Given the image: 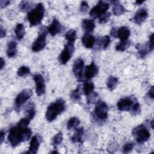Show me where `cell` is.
Masks as SVG:
<instances>
[{
  "instance_id": "obj_1",
  "label": "cell",
  "mask_w": 154,
  "mask_h": 154,
  "mask_svg": "<svg viewBox=\"0 0 154 154\" xmlns=\"http://www.w3.org/2000/svg\"><path fill=\"white\" fill-rule=\"evenodd\" d=\"M32 134L30 128L16 125L13 126L9 131L8 140L13 147L18 146L20 143L29 139Z\"/></svg>"
},
{
  "instance_id": "obj_2",
  "label": "cell",
  "mask_w": 154,
  "mask_h": 154,
  "mask_svg": "<svg viewBox=\"0 0 154 154\" xmlns=\"http://www.w3.org/2000/svg\"><path fill=\"white\" fill-rule=\"evenodd\" d=\"M66 109V103L63 99H59L52 102L47 108L46 118L48 122H52Z\"/></svg>"
},
{
  "instance_id": "obj_3",
  "label": "cell",
  "mask_w": 154,
  "mask_h": 154,
  "mask_svg": "<svg viewBox=\"0 0 154 154\" xmlns=\"http://www.w3.org/2000/svg\"><path fill=\"white\" fill-rule=\"evenodd\" d=\"M44 14L45 8L42 3L38 4L34 9L29 11L27 18L31 26H36L39 24L44 17Z\"/></svg>"
},
{
  "instance_id": "obj_4",
  "label": "cell",
  "mask_w": 154,
  "mask_h": 154,
  "mask_svg": "<svg viewBox=\"0 0 154 154\" xmlns=\"http://www.w3.org/2000/svg\"><path fill=\"white\" fill-rule=\"evenodd\" d=\"M132 135L135 141L139 144H143L150 138V134L148 129L144 125H140L132 130Z\"/></svg>"
},
{
  "instance_id": "obj_5",
  "label": "cell",
  "mask_w": 154,
  "mask_h": 154,
  "mask_svg": "<svg viewBox=\"0 0 154 154\" xmlns=\"http://www.w3.org/2000/svg\"><path fill=\"white\" fill-rule=\"evenodd\" d=\"M47 31L45 27L40 28L38 32V37L35 41L33 43L32 46V50L34 52H38L42 51L46 46Z\"/></svg>"
},
{
  "instance_id": "obj_6",
  "label": "cell",
  "mask_w": 154,
  "mask_h": 154,
  "mask_svg": "<svg viewBox=\"0 0 154 154\" xmlns=\"http://www.w3.org/2000/svg\"><path fill=\"white\" fill-rule=\"evenodd\" d=\"M32 91L30 89L26 88L22 90L16 96L14 100L15 109L19 111L22 105L26 102V101L30 98L32 95Z\"/></svg>"
},
{
  "instance_id": "obj_7",
  "label": "cell",
  "mask_w": 154,
  "mask_h": 154,
  "mask_svg": "<svg viewBox=\"0 0 154 154\" xmlns=\"http://www.w3.org/2000/svg\"><path fill=\"white\" fill-rule=\"evenodd\" d=\"M136 102L137 101L133 96L123 97L118 101L117 104V108L119 110L122 111H130Z\"/></svg>"
},
{
  "instance_id": "obj_8",
  "label": "cell",
  "mask_w": 154,
  "mask_h": 154,
  "mask_svg": "<svg viewBox=\"0 0 154 154\" xmlns=\"http://www.w3.org/2000/svg\"><path fill=\"white\" fill-rule=\"evenodd\" d=\"M74 49L73 43L67 42L65 45L63 51L61 52L59 56V61L61 64H66L69 61L73 55Z\"/></svg>"
},
{
  "instance_id": "obj_9",
  "label": "cell",
  "mask_w": 154,
  "mask_h": 154,
  "mask_svg": "<svg viewBox=\"0 0 154 154\" xmlns=\"http://www.w3.org/2000/svg\"><path fill=\"white\" fill-rule=\"evenodd\" d=\"M109 4L106 2L100 1L90 11V15L93 18L99 17L102 14L105 13L109 8Z\"/></svg>"
},
{
  "instance_id": "obj_10",
  "label": "cell",
  "mask_w": 154,
  "mask_h": 154,
  "mask_svg": "<svg viewBox=\"0 0 154 154\" xmlns=\"http://www.w3.org/2000/svg\"><path fill=\"white\" fill-rule=\"evenodd\" d=\"M108 107L107 104L102 101L97 103L94 109V114L97 118L100 120H105L108 117Z\"/></svg>"
},
{
  "instance_id": "obj_11",
  "label": "cell",
  "mask_w": 154,
  "mask_h": 154,
  "mask_svg": "<svg viewBox=\"0 0 154 154\" xmlns=\"http://www.w3.org/2000/svg\"><path fill=\"white\" fill-rule=\"evenodd\" d=\"M34 80L35 83V91L37 96H40L45 93L46 85L43 77L40 74L34 76Z\"/></svg>"
},
{
  "instance_id": "obj_12",
  "label": "cell",
  "mask_w": 154,
  "mask_h": 154,
  "mask_svg": "<svg viewBox=\"0 0 154 154\" xmlns=\"http://www.w3.org/2000/svg\"><path fill=\"white\" fill-rule=\"evenodd\" d=\"M84 66V62L82 58L76 59L73 66V72L75 77L78 80L82 79V72Z\"/></svg>"
},
{
  "instance_id": "obj_13",
  "label": "cell",
  "mask_w": 154,
  "mask_h": 154,
  "mask_svg": "<svg viewBox=\"0 0 154 154\" xmlns=\"http://www.w3.org/2000/svg\"><path fill=\"white\" fill-rule=\"evenodd\" d=\"M41 141H42V137L39 135L37 134L35 136H34L31 138L30 141L28 153H36L38 151Z\"/></svg>"
},
{
  "instance_id": "obj_14",
  "label": "cell",
  "mask_w": 154,
  "mask_h": 154,
  "mask_svg": "<svg viewBox=\"0 0 154 154\" xmlns=\"http://www.w3.org/2000/svg\"><path fill=\"white\" fill-rule=\"evenodd\" d=\"M98 72V67L94 64V62H91V63L87 66L85 67L84 70V75L85 78L87 79H90L93 77H94Z\"/></svg>"
},
{
  "instance_id": "obj_15",
  "label": "cell",
  "mask_w": 154,
  "mask_h": 154,
  "mask_svg": "<svg viewBox=\"0 0 154 154\" xmlns=\"http://www.w3.org/2000/svg\"><path fill=\"white\" fill-rule=\"evenodd\" d=\"M148 16V13L146 9L141 8L138 10L134 16V21L138 25L141 24L143 22L145 21Z\"/></svg>"
},
{
  "instance_id": "obj_16",
  "label": "cell",
  "mask_w": 154,
  "mask_h": 154,
  "mask_svg": "<svg viewBox=\"0 0 154 154\" xmlns=\"http://www.w3.org/2000/svg\"><path fill=\"white\" fill-rule=\"evenodd\" d=\"M48 29L51 35L55 36L61 32L62 29V26L57 19H54Z\"/></svg>"
},
{
  "instance_id": "obj_17",
  "label": "cell",
  "mask_w": 154,
  "mask_h": 154,
  "mask_svg": "<svg viewBox=\"0 0 154 154\" xmlns=\"http://www.w3.org/2000/svg\"><path fill=\"white\" fill-rule=\"evenodd\" d=\"M82 43L86 48H91L95 43V38L93 35L86 33L82 37Z\"/></svg>"
},
{
  "instance_id": "obj_18",
  "label": "cell",
  "mask_w": 154,
  "mask_h": 154,
  "mask_svg": "<svg viewBox=\"0 0 154 154\" xmlns=\"http://www.w3.org/2000/svg\"><path fill=\"white\" fill-rule=\"evenodd\" d=\"M130 33V30L127 26H122L117 31V37H119L121 41L128 40Z\"/></svg>"
},
{
  "instance_id": "obj_19",
  "label": "cell",
  "mask_w": 154,
  "mask_h": 154,
  "mask_svg": "<svg viewBox=\"0 0 154 154\" xmlns=\"http://www.w3.org/2000/svg\"><path fill=\"white\" fill-rule=\"evenodd\" d=\"M82 27L87 33L91 32L95 28V23L91 19H85L82 22Z\"/></svg>"
},
{
  "instance_id": "obj_20",
  "label": "cell",
  "mask_w": 154,
  "mask_h": 154,
  "mask_svg": "<svg viewBox=\"0 0 154 154\" xmlns=\"http://www.w3.org/2000/svg\"><path fill=\"white\" fill-rule=\"evenodd\" d=\"M17 52V43L14 40H11L8 43L7 49V55L8 57L11 58L15 56Z\"/></svg>"
},
{
  "instance_id": "obj_21",
  "label": "cell",
  "mask_w": 154,
  "mask_h": 154,
  "mask_svg": "<svg viewBox=\"0 0 154 154\" xmlns=\"http://www.w3.org/2000/svg\"><path fill=\"white\" fill-rule=\"evenodd\" d=\"M14 32L17 39L19 40H22L25 33V30L23 25L22 23L17 24L14 29Z\"/></svg>"
},
{
  "instance_id": "obj_22",
  "label": "cell",
  "mask_w": 154,
  "mask_h": 154,
  "mask_svg": "<svg viewBox=\"0 0 154 154\" xmlns=\"http://www.w3.org/2000/svg\"><path fill=\"white\" fill-rule=\"evenodd\" d=\"M94 89V85L92 82L86 81L83 85V91L86 96L90 95Z\"/></svg>"
},
{
  "instance_id": "obj_23",
  "label": "cell",
  "mask_w": 154,
  "mask_h": 154,
  "mask_svg": "<svg viewBox=\"0 0 154 154\" xmlns=\"http://www.w3.org/2000/svg\"><path fill=\"white\" fill-rule=\"evenodd\" d=\"M137 49L138 50V54L141 57H144L148 53L149 51L148 45L147 44H138L137 46Z\"/></svg>"
},
{
  "instance_id": "obj_24",
  "label": "cell",
  "mask_w": 154,
  "mask_h": 154,
  "mask_svg": "<svg viewBox=\"0 0 154 154\" xmlns=\"http://www.w3.org/2000/svg\"><path fill=\"white\" fill-rule=\"evenodd\" d=\"M84 133V129L82 128L76 129V132L71 138V140L73 143L79 142L81 143L82 141V136Z\"/></svg>"
},
{
  "instance_id": "obj_25",
  "label": "cell",
  "mask_w": 154,
  "mask_h": 154,
  "mask_svg": "<svg viewBox=\"0 0 154 154\" xmlns=\"http://www.w3.org/2000/svg\"><path fill=\"white\" fill-rule=\"evenodd\" d=\"M80 124V120L77 117H72L67 122V129L70 130L76 129Z\"/></svg>"
},
{
  "instance_id": "obj_26",
  "label": "cell",
  "mask_w": 154,
  "mask_h": 154,
  "mask_svg": "<svg viewBox=\"0 0 154 154\" xmlns=\"http://www.w3.org/2000/svg\"><path fill=\"white\" fill-rule=\"evenodd\" d=\"M117 83H118V79L115 76H110L107 79L106 85H107V87L109 88V90L112 91L116 88Z\"/></svg>"
},
{
  "instance_id": "obj_27",
  "label": "cell",
  "mask_w": 154,
  "mask_h": 154,
  "mask_svg": "<svg viewBox=\"0 0 154 154\" xmlns=\"http://www.w3.org/2000/svg\"><path fill=\"white\" fill-rule=\"evenodd\" d=\"M110 42V37L108 35H104L99 40L98 45L100 48L106 49L109 45Z\"/></svg>"
},
{
  "instance_id": "obj_28",
  "label": "cell",
  "mask_w": 154,
  "mask_h": 154,
  "mask_svg": "<svg viewBox=\"0 0 154 154\" xmlns=\"http://www.w3.org/2000/svg\"><path fill=\"white\" fill-rule=\"evenodd\" d=\"M76 31L74 29H70L69 30L65 35L66 39L68 41L69 43H73L75 40L76 39Z\"/></svg>"
},
{
  "instance_id": "obj_29",
  "label": "cell",
  "mask_w": 154,
  "mask_h": 154,
  "mask_svg": "<svg viewBox=\"0 0 154 154\" xmlns=\"http://www.w3.org/2000/svg\"><path fill=\"white\" fill-rule=\"evenodd\" d=\"M26 116H27L26 117H28L31 120L34 118L35 114L34 103H30L29 104H28L27 105V107L26 109Z\"/></svg>"
},
{
  "instance_id": "obj_30",
  "label": "cell",
  "mask_w": 154,
  "mask_h": 154,
  "mask_svg": "<svg viewBox=\"0 0 154 154\" xmlns=\"http://www.w3.org/2000/svg\"><path fill=\"white\" fill-rule=\"evenodd\" d=\"M63 137L61 132H59L54 135V137L52 139V145L56 147L59 144H60L63 141Z\"/></svg>"
},
{
  "instance_id": "obj_31",
  "label": "cell",
  "mask_w": 154,
  "mask_h": 154,
  "mask_svg": "<svg viewBox=\"0 0 154 154\" xmlns=\"http://www.w3.org/2000/svg\"><path fill=\"white\" fill-rule=\"evenodd\" d=\"M125 9L122 5L118 4V2L114 4V7L112 8V12L114 15H116V16L121 15L125 12Z\"/></svg>"
},
{
  "instance_id": "obj_32",
  "label": "cell",
  "mask_w": 154,
  "mask_h": 154,
  "mask_svg": "<svg viewBox=\"0 0 154 154\" xmlns=\"http://www.w3.org/2000/svg\"><path fill=\"white\" fill-rule=\"evenodd\" d=\"M130 45V41L125 40L121 41L116 47V49L117 51H124L126 49H127Z\"/></svg>"
},
{
  "instance_id": "obj_33",
  "label": "cell",
  "mask_w": 154,
  "mask_h": 154,
  "mask_svg": "<svg viewBox=\"0 0 154 154\" xmlns=\"http://www.w3.org/2000/svg\"><path fill=\"white\" fill-rule=\"evenodd\" d=\"M70 97L72 99L75 101L79 100L81 99V91H80V86H78V87L72 91L70 94Z\"/></svg>"
},
{
  "instance_id": "obj_34",
  "label": "cell",
  "mask_w": 154,
  "mask_h": 154,
  "mask_svg": "<svg viewBox=\"0 0 154 154\" xmlns=\"http://www.w3.org/2000/svg\"><path fill=\"white\" fill-rule=\"evenodd\" d=\"M30 73V69L27 66H21L18 70H17V75L19 76H26L27 75L29 74Z\"/></svg>"
},
{
  "instance_id": "obj_35",
  "label": "cell",
  "mask_w": 154,
  "mask_h": 154,
  "mask_svg": "<svg viewBox=\"0 0 154 154\" xmlns=\"http://www.w3.org/2000/svg\"><path fill=\"white\" fill-rule=\"evenodd\" d=\"M31 6H32V4H31V2L26 1H21V2L19 4L20 9L23 12H25V11H28L29 9H30Z\"/></svg>"
},
{
  "instance_id": "obj_36",
  "label": "cell",
  "mask_w": 154,
  "mask_h": 154,
  "mask_svg": "<svg viewBox=\"0 0 154 154\" xmlns=\"http://www.w3.org/2000/svg\"><path fill=\"white\" fill-rule=\"evenodd\" d=\"M111 16V14L109 12H106L105 13L102 14L99 17V22L100 23H105L108 20Z\"/></svg>"
},
{
  "instance_id": "obj_37",
  "label": "cell",
  "mask_w": 154,
  "mask_h": 154,
  "mask_svg": "<svg viewBox=\"0 0 154 154\" xmlns=\"http://www.w3.org/2000/svg\"><path fill=\"white\" fill-rule=\"evenodd\" d=\"M134 147V144L132 143H128L124 145L123 147V152L125 153H129L131 152Z\"/></svg>"
},
{
  "instance_id": "obj_38",
  "label": "cell",
  "mask_w": 154,
  "mask_h": 154,
  "mask_svg": "<svg viewBox=\"0 0 154 154\" xmlns=\"http://www.w3.org/2000/svg\"><path fill=\"white\" fill-rule=\"evenodd\" d=\"M31 120L29 119L28 117H25L19 120V122L17 123V125L23 127H28V125L29 124Z\"/></svg>"
},
{
  "instance_id": "obj_39",
  "label": "cell",
  "mask_w": 154,
  "mask_h": 154,
  "mask_svg": "<svg viewBox=\"0 0 154 154\" xmlns=\"http://www.w3.org/2000/svg\"><path fill=\"white\" fill-rule=\"evenodd\" d=\"M140 105L139 104V103L138 102H136L135 103L134 105V106H132L131 112L132 114L135 115L137 114L140 112Z\"/></svg>"
},
{
  "instance_id": "obj_40",
  "label": "cell",
  "mask_w": 154,
  "mask_h": 154,
  "mask_svg": "<svg viewBox=\"0 0 154 154\" xmlns=\"http://www.w3.org/2000/svg\"><path fill=\"white\" fill-rule=\"evenodd\" d=\"M88 4L86 1H82L81 4L80 10L82 13H85L88 9Z\"/></svg>"
},
{
  "instance_id": "obj_41",
  "label": "cell",
  "mask_w": 154,
  "mask_h": 154,
  "mask_svg": "<svg viewBox=\"0 0 154 154\" xmlns=\"http://www.w3.org/2000/svg\"><path fill=\"white\" fill-rule=\"evenodd\" d=\"M147 45H148V47L150 52L152 51L153 49V33L151 34V35L149 37V40Z\"/></svg>"
},
{
  "instance_id": "obj_42",
  "label": "cell",
  "mask_w": 154,
  "mask_h": 154,
  "mask_svg": "<svg viewBox=\"0 0 154 154\" xmlns=\"http://www.w3.org/2000/svg\"><path fill=\"white\" fill-rule=\"evenodd\" d=\"M97 94L96 93H94L91 94V96H88V99H87V102L88 103H93L94 102V100L97 99Z\"/></svg>"
},
{
  "instance_id": "obj_43",
  "label": "cell",
  "mask_w": 154,
  "mask_h": 154,
  "mask_svg": "<svg viewBox=\"0 0 154 154\" xmlns=\"http://www.w3.org/2000/svg\"><path fill=\"white\" fill-rule=\"evenodd\" d=\"M10 4V1H7V0H1L0 1V6H1V8H3L4 7L7 6L8 5H9Z\"/></svg>"
},
{
  "instance_id": "obj_44",
  "label": "cell",
  "mask_w": 154,
  "mask_h": 154,
  "mask_svg": "<svg viewBox=\"0 0 154 154\" xmlns=\"http://www.w3.org/2000/svg\"><path fill=\"white\" fill-rule=\"evenodd\" d=\"M153 91H154V90H153V86H152V87H150V88L149 89V90L148 91V93H147V96H148L149 97L151 98L152 99H153V97H154Z\"/></svg>"
},
{
  "instance_id": "obj_45",
  "label": "cell",
  "mask_w": 154,
  "mask_h": 154,
  "mask_svg": "<svg viewBox=\"0 0 154 154\" xmlns=\"http://www.w3.org/2000/svg\"><path fill=\"white\" fill-rule=\"evenodd\" d=\"M5 138V132L1 130V133H0V140H1V144H2Z\"/></svg>"
},
{
  "instance_id": "obj_46",
  "label": "cell",
  "mask_w": 154,
  "mask_h": 154,
  "mask_svg": "<svg viewBox=\"0 0 154 154\" xmlns=\"http://www.w3.org/2000/svg\"><path fill=\"white\" fill-rule=\"evenodd\" d=\"M0 35H1V37L2 38L4 36H5L6 35V31L5 29H4V28H2V26H1V29H0Z\"/></svg>"
},
{
  "instance_id": "obj_47",
  "label": "cell",
  "mask_w": 154,
  "mask_h": 154,
  "mask_svg": "<svg viewBox=\"0 0 154 154\" xmlns=\"http://www.w3.org/2000/svg\"><path fill=\"white\" fill-rule=\"evenodd\" d=\"M117 30L116 29V28H112L111 29L110 33H111V34L113 37H117Z\"/></svg>"
},
{
  "instance_id": "obj_48",
  "label": "cell",
  "mask_w": 154,
  "mask_h": 154,
  "mask_svg": "<svg viewBox=\"0 0 154 154\" xmlns=\"http://www.w3.org/2000/svg\"><path fill=\"white\" fill-rule=\"evenodd\" d=\"M0 63H1V70H2L4 68V66H5V61L4 60V59L2 57L1 58V62H0Z\"/></svg>"
},
{
  "instance_id": "obj_49",
  "label": "cell",
  "mask_w": 154,
  "mask_h": 154,
  "mask_svg": "<svg viewBox=\"0 0 154 154\" xmlns=\"http://www.w3.org/2000/svg\"><path fill=\"white\" fill-rule=\"evenodd\" d=\"M143 2H144L143 1H136V3L138 4H142Z\"/></svg>"
},
{
  "instance_id": "obj_50",
  "label": "cell",
  "mask_w": 154,
  "mask_h": 154,
  "mask_svg": "<svg viewBox=\"0 0 154 154\" xmlns=\"http://www.w3.org/2000/svg\"><path fill=\"white\" fill-rule=\"evenodd\" d=\"M51 153H57L58 152H57V151H52Z\"/></svg>"
}]
</instances>
